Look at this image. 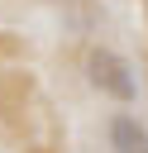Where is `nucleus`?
<instances>
[{
	"label": "nucleus",
	"mask_w": 148,
	"mask_h": 153,
	"mask_svg": "<svg viewBox=\"0 0 148 153\" xmlns=\"http://www.w3.org/2000/svg\"><path fill=\"white\" fill-rule=\"evenodd\" d=\"M86 76H91V86L100 91V96H110V100H134L138 96V81H134V72H129V62L115 53V48H91L86 53Z\"/></svg>",
	"instance_id": "nucleus-1"
},
{
	"label": "nucleus",
	"mask_w": 148,
	"mask_h": 153,
	"mask_svg": "<svg viewBox=\"0 0 148 153\" xmlns=\"http://www.w3.org/2000/svg\"><path fill=\"white\" fill-rule=\"evenodd\" d=\"M110 148L115 153H148V129L134 115H115L110 120Z\"/></svg>",
	"instance_id": "nucleus-2"
}]
</instances>
